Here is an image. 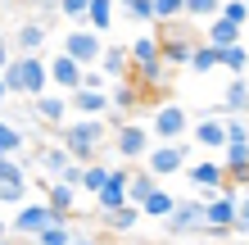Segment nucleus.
Masks as SVG:
<instances>
[{
	"label": "nucleus",
	"mask_w": 249,
	"mask_h": 245,
	"mask_svg": "<svg viewBox=\"0 0 249 245\" xmlns=\"http://www.w3.org/2000/svg\"><path fill=\"white\" fill-rule=\"evenodd\" d=\"M127 182H131V168H127V164H118V168H113V177H109V186L95 195L100 218H105V213H118V209H127Z\"/></svg>",
	"instance_id": "nucleus-15"
},
{
	"label": "nucleus",
	"mask_w": 249,
	"mask_h": 245,
	"mask_svg": "<svg viewBox=\"0 0 249 245\" xmlns=\"http://www.w3.org/2000/svg\"><path fill=\"white\" fill-rule=\"evenodd\" d=\"M82 73H86V68H82V64H72L64 50L50 59V86H59V95H72V91H82Z\"/></svg>",
	"instance_id": "nucleus-19"
},
{
	"label": "nucleus",
	"mask_w": 249,
	"mask_h": 245,
	"mask_svg": "<svg viewBox=\"0 0 249 245\" xmlns=\"http://www.w3.org/2000/svg\"><path fill=\"white\" fill-rule=\"evenodd\" d=\"M86 5H91V0H64L59 14H64V19H72L77 27H86Z\"/></svg>",
	"instance_id": "nucleus-38"
},
{
	"label": "nucleus",
	"mask_w": 249,
	"mask_h": 245,
	"mask_svg": "<svg viewBox=\"0 0 249 245\" xmlns=\"http://www.w3.org/2000/svg\"><path fill=\"white\" fill-rule=\"evenodd\" d=\"M0 241H9V218H0Z\"/></svg>",
	"instance_id": "nucleus-43"
},
{
	"label": "nucleus",
	"mask_w": 249,
	"mask_h": 245,
	"mask_svg": "<svg viewBox=\"0 0 249 245\" xmlns=\"http://www.w3.org/2000/svg\"><path fill=\"white\" fill-rule=\"evenodd\" d=\"M131 68H145V64H159V27H150V32H136L131 37Z\"/></svg>",
	"instance_id": "nucleus-23"
},
{
	"label": "nucleus",
	"mask_w": 249,
	"mask_h": 245,
	"mask_svg": "<svg viewBox=\"0 0 249 245\" xmlns=\"http://www.w3.org/2000/svg\"><path fill=\"white\" fill-rule=\"evenodd\" d=\"M222 19V0H186V23H213Z\"/></svg>",
	"instance_id": "nucleus-30"
},
{
	"label": "nucleus",
	"mask_w": 249,
	"mask_h": 245,
	"mask_svg": "<svg viewBox=\"0 0 249 245\" xmlns=\"http://www.w3.org/2000/svg\"><path fill=\"white\" fill-rule=\"evenodd\" d=\"M154 191H159V177H154V172H145V168L136 172V168H131V182H127V205H136V209H141Z\"/></svg>",
	"instance_id": "nucleus-25"
},
{
	"label": "nucleus",
	"mask_w": 249,
	"mask_h": 245,
	"mask_svg": "<svg viewBox=\"0 0 249 245\" xmlns=\"http://www.w3.org/2000/svg\"><path fill=\"white\" fill-rule=\"evenodd\" d=\"M177 245H195V241H177Z\"/></svg>",
	"instance_id": "nucleus-47"
},
{
	"label": "nucleus",
	"mask_w": 249,
	"mask_h": 245,
	"mask_svg": "<svg viewBox=\"0 0 249 245\" xmlns=\"http://www.w3.org/2000/svg\"><path fill=\"white\" fill-rule=\"evenodd\" d=\"M190 146H199V150H227V123L222 118H195L190 123Z\"/></svg>",
	"instance_id": "nucleus-18"
},
{
	"label": "nucleus",
	"mask_w": 249,
	"mask_h": 245,
	"mask_svg": "<svg viewBox=\"0 0 249 245\" xmlns=\"http://www.w3.org/2000/svg\"><path fill=\"white\" fill-rule=\"evenodd\" d=\"M36 186H41V200L59 213V218H77V200H82V191L77 186H68V182H46V177H36Z\"/></svg>",
	"instance_id": "nucleus-13"
},
{
	"label": "nucleus",
	"mask_w": 249,
	"mask_h": 245,
	"mask_svg": "<svg viewBox=\"0 0 249 245\" xmlns=\"http://www.w3.org/2000/svg\"><path fill=\"white\" fill-rule=\"evenodd\" d=\"M46 23H41V19H27L23 27H18V32H14V46H18V55H41V50H46Z\"/></svg>",
	"instance_id": "nucleus-24"
},
{
	"label": "nucleus",
	"mask_w": 249,
	"mask_h": 245,
	"mask_svg": "<svg viewBox=\"0 0 249 245\" xmlns=\"http://www.w3.org/2000/svg\"><path fill=\"white\" fill-rule=\"evenodd\" d=\"M181 19H186V0H154V27H168Z\"/></svg>",
	"instance_id": "nucleus-33"
},
{
	"label": "nucleus",
	"mask_w": 249,
	"mask_h": 245,
	"mask_svg": "<svg viewBox=\"0 0 249 245\" xmlns=\"http://www.w3.org/2000/svg\"><path fill=\"white\" fill-rule=\"evenodd\" d=\"M0 245H9V241H0Z\"/></svg>",
	"instance_id": "nucleus-49"
},
{
	"label": "nucleus",
	"mask_w": 249,
	"mask_h": 245,
	"mask_svg": "<svg viewBox=\"0 0 249 245\" xmlns=\"http://www.w3.org/2000/svg\"><path fill=\"white\" fill-rule=\"evenodd\" d=\"M5 68H9V41L0 37V73H5Z\"/></svg>",
	"instance_id": "nucleus-41"
},
{
	"label": "nucleus",
	"mask_w": 249,
	"mask_h": 245,
	"mask_svg": "<svg viewBox=\"0 0 249 245\" xmlns=\"http://www.w3.org/2000/svg\"><path fill=\"white\" fill-rule=\"evenodd\" d=\"M172 209H177V195H168L163 186H159V191L141 205V213H145V218H159V223H168V218H172Z\"/></svg>",
	"instance_id": "nucleus-26"
},
{
	"label": "nucleus",
	"mask_w": 249,
	"mask_h": 245,
	"mask_svg": "<svg viewBox=\"0 0 249 245\" xmlns=\"http://www.w3.org/2000/svg\"><path fill=\"white\" fill-rule=\"evenodd\" d=\"M100 73L109 77V86H113V82H127V77H131V55H127V46H113V41H105Z\"/></svg>",
	"instance_id": "nucleus-20"
},
{
	"label": "nucleus",
	"mask_w": 249,
	"mask_h": 245,
	"mask_svg": "<svg viewBox=\"0 0 249 245\" xmlns=\"http://www.w3.org/2000/svg\"><path fill=\"white\" fill-rule=\"evenodd\" d=\"M109 177H113V168H109V164H91V168H82V186H77V191L100 195V191L109 186Z\"/></svg>",
	"instance_id": "nucleus-29"
},
{
	"label": "nucleus",
	"mask_w": 249,
	"mask_h": 245,
	"mask_svg": "<svg viewBox=\"0 0 249 245\" xmlns=\"http://www.w3.org/2000/svg\"><path fill=\"white\" fill-rule=\"evenodd\" d=\"M5 100H9V91H5V77H0V105H5Z\"/></svg>",
	"instance_id": "nucleus-44"
},
{
	"label": "nucleus",
	"mask_w": 249,
	"mask_h": 245,
	"mask_svg": "<svg viewBox=\"0 0 249 245\" xmlns=\"http://www.w3.org/2000/svg\"><path fill=\"white\" fill-rule=\"evenodd\" d=\"M222 68L231 77H245V68H249V50L245 46H231V50H222Z\"/></svg>",
	"instance_id": "nucleus-36"
},
{
	"label": "nucleus",
	"mask_w": 249,
	"mask_h": 245,
	"mask_svg": "<svg viewBox=\"0 0 249 245\" xmlns=\"http://www.w3.org/2000/svg\"><path fill=\"white\" fill-rule=\"evenodd\" d=\"M72 236H77V227H72V223H54V227H46L32 245H72Z\"/></svg>",
	"instance_id": "nucleus-34"
},
{
	"label": "nucleus",
	"mask_w": 249,
	"mask_h": 245,
	"mask_svg": "<svg viewBox=\"0 0 249 245\" xmlns=\"http://www.w3.org/2000/svg\"><path fill=\"white\" fill-rule=\"evenodd\" d=\"M190 164V146L186 141H177V146H154L150 154H145V172H154V177H177V172H186Z\"/></svg>",
	"instance_id": "nucleus-9"
},
{
	"label": "nucleus",
	"mask_w": 249,
	"mask_h": 245,
	"mask_svg": "<svg viewBox=\"0 0 249 245\" xmlns=\"http://www.w3.org/2000/svg\"><path fill=\"white\" fill-rule=\"evenodd\" d=\"M32 113H36V118L46 123V127H59V132H64V127H68V113H72V105H68V95H59V91H46L41 100H32Z\"/></svg>",
	"instance_id": "nucleus-17"
},
{
	"label": "nucleus",
	"mask_w": 249,
	"mask_h": 245,
	"mask_svg": "<svg viewBox=\"0 0 249 245\" xmlns=\"http://www.w3.org/2000/svg\"><path fill=\"white\" fill-rule=\"evenodd\" d=\"M105 136H109V123H95V118H68V127L59 132V146L68 150L72 164L91 168V164H100V146H105Z\"/></svg>",
	"instance_id": "nucleus-2"
},
{
	"label": "nucleus",
	"mask_w": 249,
	"mask_h": 245,
	"mask_svg": "<svg viewBox=\"0 0 249 245\" xmlns=\"http://www.w3.org/2000/svg\"><path fill=\"white\" fill-rule=\"evenodd\" d=\"M240 200H249V186H245V191H240Z\"/></svg>",
	"instance_id": "nucleus-45"
},
{
	"label": "nucleus",
	"mask_w": 249,
	"mask_h": 245,
	"mask_svg": "<svg viewBox=\"0 0 249 245\" xmlns=\"http://www.w3.org/2000/svg\"><path fill=\"white\" fill-rule=\"evenodd\" d=\"M113 14H118V9H113L109 0H91V5H86V27H91L95 37L109 32V27H113Z\"/></svg>",
	"instance_id": "nucleus-27"
},
{
	"label": "nucleus",
	"mask_w": 249,
	"mask_h": 245,
	"mask_svg": "<svg viewBox=\"0 0 249 245\" xmlns=\"http://www.w3.org/2000/svg\"><path fill=\"white\" fill-rule=\"evenodd\" d=\"M109 146L118 150L123 164H136V159H145V154L154 150V136H150V127H145V123L131 118V123H118V127H113V141H109Z\"/></svg>",
	"instance_id": "nucleus-5"
},
{
	"label": "nucleus",
	"mask_w": 249,
	"mask_h": 245,
	"mask_svg": "<svg viewBox=\"0 0 249 245\" xmlns=\"http://www.w3.org/2000/svg\"><path fill=\"white\" fill-rule=\"evenodd\" d=\"M54 223H68V218H59L46 200H36V205H23V209H14V218H9V232L14 236H27V241H36L46 227H54Z\"/></svg>",
	"instance_id": "nucleus-6"
},
{
	"label": "nucleus",
	"mask_w": 249,
	"mask_h": 245,
	"mask_svg": "<svg viewBox=\"0 0 249 245\" xmlns=\"http://www.w3.org/2000/svg\"><path fill=\"white\" fill-rule=\"evenodd\" d=\"M123 14H127L131 23H154V0H127Z\"/></svg>",
	"instance_id": "nucleus-37"
},
{
	"label": "nucleus",
	"mask_w": 249,
	"mask_h": 245,
	"mask_svg": "<svg viewBox=\"0 0 249 245\" xmlns=\"http://www.w3.org/2000/svg\"><path fill=\"white\" fill-rule=\"evenodd\" d=\"M141 218H145V213H141L136 205H127V209H118V213H105V227H109V232H118V236H127Z\"/></svg>",
	"instance_id": "nucleus-31"
},
{
	"label": "nucleus",
	"mask_w": 249,
	"mask_h": 245,
	"mask_svg": "<svg viewBox=\"0 0 249 245\" xmlns=\"http://www.w3.org/2000/svg\"><path fill=\"white\" fill-rule=\"evenodd\" d=\"M204 213H209L204 200H177V209H172V218L163 223V232L172 241H190V236L204 232Z\"/></svg>",
	"instance_id": "nucleus-7"
},
{
	"label": "nucleus",
	"mask_w": 249,
	"mask_h": 245,
	"mask_svg": "<svg viewBox=\"0 0 249 245\" xmlns=\"http://www.w3.org/2000/svg\"><path fill=\"white\" fill-rule=\"evenodd\" d=\"M64 55L82 68H100V55H105V37H95L91 27H72L64 32Z\"/></svg>",
	"instance_id": "nucleus-8"
},
{
	"label": "nucleus",
	"mask_w": 249,
	"mask_h": 245,
	"mask_svg": "<svg viewBox=\"0 0 249 245\" xmlns=\"http://www.w3.org/2000/svg\"><path fill=\"white\" fill-rule=\"evenodd\" d=\"M236 218H240V191H236V186L227 182V191L209 200L204 227H217V232H231V236H236Z\"/></svg>",
	"instance_id": "nucleus-10"
},
{
	"label": "nucleus",
	"mask_w": 249,
	"mask_h": 245,
	"mask_svg": "<svg viewBox=\"0 0 249 245\" xmlns=\"http://www.w3.org/2000/svg\"><path fill=\"white\" fill-rule=\"evenodd\" d=\"M213 68H222V50H213V46H195V55H190V73L204 77V73H213Z\"/></svg>",
	"instance_id": "nucleus-28"
},
{
	"label": "nucleus",
	"mask_w": 249,
	"mask_h": 245,
	"mask_svg": "<svg viewBox=\"0 0 249 245\" xmlns=\"http://www.w3.org/2000/svg\"><path fill=\"white\" fill-rule=\"evenodd\" d=\"M36 168H41V177H46V182H59L64 172L72 168V159H68L64 146H41L36 150Z\"/></svg>",
	"instance_id": "nucleus-22"
},
{
	"label": "nucleus",
	"mask_w": 249,
	"mask_h": 245,
	"mask_svg": "<svg viewBox=\"0 0 249 245\" xmlns=\"http://www.w3.org/2000/svg\"><path fill=\"white\" fill-rule=\"evenodd\" d=\"M68 105H72V113H77V118H95V123H109V113H113L109 91H72Z\"/></svg>",
	"instance_id": "nucleus-16"
},
{
	"label": "nucleus",
	"mask_w": 249,
	"mask_h": 245,
	"mask_svg": "<svg viewBox=\"0 0 249 245\" xmlns=\"http://www.w3.org/2000/svg\"><path fill=\"white\" fill-rule=\"evenodd\" d=\"M145 95L141 86H136V77H127V82H113L109 86V105H113V113H109V123L118 127V123H131V113H136L141 105H145Z\"/></svg>",
	"instance_id": "nucleus-11"
},
{
	"label": "nucleus",
	"mask_w": 249,
	"mask_h": 245,
	"mask_svg": "<svg viewBox=\"0 0 249 245\" xmlns=\"http://www.w3.org/2000/svg\"><path fill=\"white\" fill-rule=\"evenodd\" d=\"M82 91H109V77L100 73V68H86L82 73Z\"/></svg>",
	"instance_id": "nucleus-39"
},
{
	"label": "nucleus",
	"mask_w": 249,
	"mask_h": 245,
	"mask_svg": "<svg viewBox=\"0 0 249 245\" xmlns=\"http://www.w3.org/2000/svg\"><path fill=\"white\" fill-rule=\"evenodd\" d=\"M186 177L195 191H204V205H209L213 195H222L227 191V172H222V159H195L186 168Z\"/></svg>",
	"instance_id": "nucleus-12"
},
{
	"label": "nucleus",
	"mask_w": 249,
	"mask_h": 245,
	"mask_svg": "<svg viewBox=\"0 0 249 245\" xmlns=\"http://www.w3.org/2000/svg\"><path fill=\"white\" fill-rule=\"evenodd\" d=\"M190 132V113L177 100H159L154 105V118H150V136L154 146H177V141Z\"/></svg>",
	"instance_id": "nucleus-4"
},
{
	"label": "nucleus",
	"mask_w": 249,
	"mask_h": 245,
	"mask_svg": "<svg viewBox=\"0 0 249 245\" xmlns=\"http://www.w3.org/2000/svg\"><path fill=\"white\" fill-rule=\"evenodd\" d=\"M0 186H14V191H23L27 186V168L18 159H0Z\"/></svg>",
	"instance_id": "nucleus-35"
},
{
	"label": "nucleus",
	"mask_w": 249,
	"mask_h": 245,
	"mask_svg": "<svg viewBox=\"0 0 249 245\" xmlns=\"http://www.w3.org/2000/svg\"><path fill=\"white\" fill-rule=\"evenodd\" d=\"M240 113H249V77H231L222 100L209 109V118H240Z\"/></svg>",
	"instance_id": "nucleus-14"
},
{
	"label": "nucleus",
	"mask_w": 249,
	"mask_h": 245,
	"mask_svg": "<svg viewBox=\"0 0 249 245\" xmlns=\"http://www.w3.org/2000/svg\"><path fill=\"white\" fill-rule=\"evenodd\" d=\"M204 46L213 50H231V46H245V27H236L231 19H213L204 27Z\"/></svg>",
	"instance_id": "nucleus-21"
},
{
	"label": "nucleus",
	"mask_w": 249,
	"mask_h": 245,
	"mask_svg": "<svg viewBox=\"0 0 249 245\" xmlns=\"http://www.w3.org/2000/svg\"><path fill=\"white\" fill-rule=\"evenodd\" d=\"M0 205H18V209H23V191H14V186H0Z\"/></svg>",
	"instance_id": "nucleus-40"
},
{
	"label": "nucleus",
	"mask_w": 249,
	"mask_h": 245,
	"mask_svg": "<svg viewBox=\"0 0 249 245\" xmlns=\"http://www.w3.org/2000/svg\"><path fill=\"white\" fill-rule=\"evenodd\" d=\"M27 146V136H23V127H14V123H0V159H14Z\"/></svg>",
	"instance_id": "nucleus-32"
},
{
	"label": "nucleus",
	"mask_w": 249,
	"mask_h": 245,
	"mask_svg": "<svg viewBox=\"0 0 249 245\" xmlns=\"http://www.w3.org/2000/svg\"><path fill=\"white\" fill-rule=\"evenodd\" d=\"M199 41H204V32H195V27H186V23H168V27H159V59H163L172 73H177V68H190V55H195Z\"/></svg>",
	"instance_id": "nucleus-3"
},
{
	"label": "nucleus",
	"mask_w": 249,
	"mask_h": 245,
	"mask_svg": "<svg viewBox=\"0 0 249 245\" xmlns=\"http://www.w3.org/2000/svg\"><path fill=\"white\" fill-rule=\"evenodd\" d=\"M245 37H249V27H245Z\"/></svg>",
	"instance_id": "nucleus-48"
},
{
	"label": "nucleus",
	"mask_w": 249,
	"mask_h": 245,
	"mask_svg": "<svg viewBox=\"0 0 249 245\" xmlns=\"http://www.w3.org/2000/svg\"><path fill=\"white\" fill-rule=\"evenodd\" d=\"M227 245H249V241H227Z\"/></svg>",
	"instance_id": "nucleus-46"
},
{
	"label": "nucleus",
	"mask_w": 249,
	"mask_h": 245,
	"mask_svg": "<svg viewBox=\"0 0 249 245\" xmlns=\"http://www.w3.org/2000/svg\"><path fill=\"white\" fill-rule=\"evenodd\" d=\"M5 91L9 95H27V100H41L50 91V59L46 55H18V59H9L5 73Z\"/></svg>",
	"instance_id": "nucleus-1"
},
{
	"label": "nucleus",
	"mask_w": 249,
	"mask_h": 245,
	"mask_svg": "<svg viewBox=\"0 0 249 245\" xmlns=\"http://www.w3.org/2000/svg\"><path fill=\"white\" fill-rule=\"evenodd\" d=\"M72 245H100L95 236H86V232H77V236H72Z\"/></svg>",
	"instance_id": "nucleus-42"
}]
</instances>
